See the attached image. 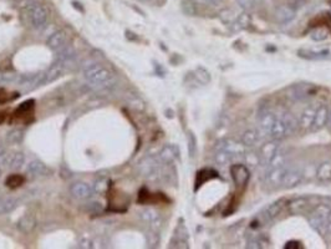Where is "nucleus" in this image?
I'll use <instances>...</instances> for the list:
<instances>
[{
    "label": "nucleus",
    "instance_id": "nucleus-47",
    "mask_svg": "<svg viewBox=\"0 0 331 249\" xmlns=\"http://www.w3.org/2000/svg\"><path fill=\"white\" fill-rule=\"evenodd\" d=\"M5 119H6V115L4 114V112H0V124H3L4 121H5Z\"/></svg>",
    "mask_w": 331,
    "mask_h": 249
},
{
    "label": "nucleus",
    "instance_id": "nucleus-37",
    "mask_svg": "<svg viewBox=\"0 0 331 249\" xmlns=\"http://www.w3.org/2000/svg\"><path fill=\"white\" fill-rule=\"evenodd\" d=\"M146 238H147V246L150 247V248H156V247H158L159 234L156 230H152V232L148 233L147 236H146Z\"/></svg>",
    "mask_w": 331,
    "mask_h": 249
},
{
    "label": "nucleus",
    "instance_id": "nucleus-33",
    "mask_svg": "<svg viewBox=\"0 0 331 249\" xmlns=\"http://www.w3.org/2000/svg\"><path fill=\"white\" fill-rule=\"evenodd\" d=\"M251 23H252L251 17L245 13V14H242V15H239V17H237V19L234 20V23H231L230 25L234 27L235 30H240V29H247V27L251 25Z\"/></svg>",
    "mask_w": 331,
    "mask_h": 249
},
{
    "label": "nucleus",
    "instance_id": "nucleus-13",
    "mask_svg": "<svg viewBox=\"0 0 331 249\" xmlns=\"http://www.w3.org/2000/svg\"><path fill=\"white\" fill-rule=\"evenodd\" d=\"M280 146L278 144V140H274V141L267 142V144H264L261 146L260 149V166H264V167H267L268 163L270 162L273 157H274V154L279 151Z\"/></svg>",
    "mask_w": 331,
    "mask_h": 249
},
{
    "label": "nucleus",
    "instance_id": "nucleus-42",
    "mask_svg": "<svg viewBox=\"0 0 331 249\" xmlns=\"http://www.w3.org/2000/svg\"><path fill=\"white\" fill-rule=\"evenodd\" d=\"M110 186H108V181L105 178H101L96 182V192L99 193H105L107 192Z\"/></svg>",
    "mask_w": 331,
    "mask_h": 249
},
{
    "label": "nucleus",
    "instance_id": "nucleus-14",
    "mask_svg": "<svg viewBox=\"0 0 331 249\" xmlns=\"http://www.w3.org/2000/svg\"><path fill=\"white\" fill-rule=\"evenodd\" d=\"M329 111H330V110H329V107L326 105H320L316 108L315 117H314L311 127H310V130H311L312 132L320 131L321 128L325 127V124H328Z\"/></svg>",
    "mask_w": 331,
    "mask_h": 249
},
{
    "label": "nucleus",
    "instance_id": "nucleus-28",
    "mask_svg": "<svg viewBox=\"0 0 331 249\" xmlns=\"http://www.w3.org/2000/svg\"><path fill=\"white\" fill-rule=\"evenodd\" d=\"M237 157L238 156H234V154L229 153V152H227V151L217 149L216 157L214 158H216L217 165L226 167V166H230L231 163H233V161H234V158H237Z\"/></svg>",
    "mask_w": 331,
    "mask_h": 249
},
{
    "label": "nucleus",
    "instance_id": "nucleus-40",
    "mask_svg": "<svg viewBox=\"0 0 331 249\" xmlns=\"http://www.w3.org/2000/svg\"><path fill=\"white\" fill-rule=\"evenodd\" d=\"M268 242L263 241L261 238H252L251 241L248 242V248H252V249H260V248H265L267 246Z\"/></svg>",
    "mask_w": 331,
    "mask_h": 249
},
{
    "label": "nucleus",
    "instance_id": "nucleus-26",
    "mask_svg": "<svg viewBox=\"0 0 331 249\" xmlns=\"http://www.w3.org/2000/svg\"><path fill=\"white\" fill-rule=\"evenodd\" d=\"M35 218L32 216H30V214H26V216L22 217L19 221H18V229L20 230L22 233H24V234H26V233H30L31 232L34 228H35Z\"/></svg>",
    "mask_w": 331,
    "mask_h": 249
},
{
    "label": "nucleus",
    "instance_id": "nucleus-39",
    "mask_svg": "<svg viewBox=\"0 0 331 249\" xmlns=\"http://www.w3.org/2000/svg\"><path fill=\"white\" fill-rule=\"evenodd\" d=\"M16 92H9L4 89H0V103H6L9 101H13L18 98Z\"/></svg>",
    "mask_w": 331,
    "mask_h": 249
},
{
    "label": "nucleus",
    "instance_id": "nucleus-12",
    "mask_svg": "<svg viewBox=\"0 0 331 249\" xmlns=\"http://www.w3.org/2000/svg\"><path fill=\"white\" fill-rule=\"evenodd\" d=\"M303 179V174L302 171L296 170V168H286V172L284 174L283 178V183H281V187L285 188V190H290V188H294L298 184H300Z\"/></svg>",
    "mask_w": 331,
    "mask_h": 249
},
{
    "label": "nucleus",
    "instance_id": "nucleus-31",
    "mask_svg": "<svg viewBox=\"0 0 331 249\" xmlns=\"http://www.w3.org/2000/svg\"><path fill=\"white\" fill-rule=\"evenodd\" d=\"M329 35H330V31L325 26L315 27V29H312L311 34H310V36H311L314 41H324L329 38Z\"/></svg>",
    "mask_w": 331,
    "mask_h": 249
},
{
    "label": "nucleus",
    "instance_id": "nucleus-7",
    "mask_svg": "<svg viewBox=\"0 0 331 249\" xmlns=\"http://www.w3.org/2000/svg\"><path fill=\"white\" fill-rule=\"evenodd\" d=\"M230 176L235 186L243 187L251 178V170L242 163H234L230 165Z\"/></svg>",
    "mask_w": 331,
    "mask_h": 249
},
{
    "label": "nucleus",
    "instance_id": "nucleus-20",
    "mask_svg": "<svg viewBox=\"0 0 331 249\" xmlns=\"http://www.w3.org/2000/svg\"><path fill=\"white\" fill-rule=\"evenodd\" d=\"M284 206H285V200H284V199L275 200V202H273L272 204H269V206L265 208L263 216L265 217L268 221L274 220V218H277V217L279 216L280 213H281Z\"/></svg>",
    "mask_w": 331,
    "mask_h": 249
},
{
    "label": "nucleus",
    "instance_id": "nucleus-9",
    "mask_svg": "<svg viewBox=\"0 0 331 249\" xmlns=\"http://www.w3.org/2000/svg\"><path fill=\"white\" fill-rule=\"evenodd\" d=\"M277 117L278 115L275 114V112H273L270 108L268 107L261 108L258 114V124L260 131H263L265 135H268V132H269V130L272 128L273 124L275 122Z\"/></svg>",
    "mask_w": 331,
    "mask_h": 249
},
{
    "label": "nucleus",
    "instance_id": "nucleus-25",
    "mask_svg": "<svg viewBox=\"0 0 331 249\" xmlns=\"http://www.w3.org/2000/svg\"><path fill=\"white\" fill-rule=\"evenodd\" d=\"M330 55L328 49L324 50H309V49H303L299 50V56L303 59L307 60H319V59H325Z\"/></svg>",
    "mask_w": 331,
    "mask_h": 249
},
{
    "label": "nucleus",
    "instance_id": "nucleus-18",
    "mask_svg": "<svg viewBox=\"0 0 331 249\" xmlns=\"http://www.w3.org/2000/svg\"><path fill=\"white\" fill-rule=\"evenodd\" d=\"M34 106H35V101L34 100L25 101V102H23L19 107L16 108V111L14 112V117L19 120H24L25 122H27L29 116H32Z\"/></svg>",
    "mask_w": 331,
    "mask_h": 249
},
{
    "label": "nucleus",
    "instance_id": "nucleus-32",
    "mask_svg": "<svg viewBox=\"0 0 331 249\" xmlns=\"http://www.w3.org/2000/svg\"><path fill=\"white\" fill-rule=\"evenodd\" d=\"M24 182H25L24 176L18 174H10V176L6 178L5 184H6V187H9V188H11V190H15V188H19L20 186H23Z\"/></svg>",
    "mask_w": 331,
    "mask_h": 249
},
{
    "label": "nucleus",
    "instance_id": "nucleus-5",
    "mask_svg": "<svg viewBox=\"0 0 331 249\" xmlns=\"http://www.w3.org/2000/svg\"><path fill=\"white\" fill-rule=\"evenodd\" d=\"M288 166L277 168H265V174H264V181L270 188H279L283 183L284 174L286 172Z\"/></svg>",
    "mask_w": 331,
    "mask_h": 249
},
{
    "label": "nucleus",
    "instance_id": "nucleus-30",
    "mask_svg": "<svg viewBox=\"0 0 331 249\" xmlns=\"http://www.w3.org/2000/svg\"><path fill=\"white\" fill-rule=\"evenodd\" d=\"M16 204H18V200L15 198H0V214H6L13 212L15 209Z\"/></svg>",
    "mask_w": 331,
    "mask_h": 249
},
{
    "label": "nucleus",
    "instance_id": "nucleus-24",
    "mask_svg": "<svg viewBox=\"0 0 331 249\" xmlns=\"http://www.w3.org/2000/svg\"><path fill=\"white\" fill-rule=\"evenodd\" d=\"M242 157H243V161H244V165L247 166L249 170H255V168L259 167L261 163L260 154H258L254 151H248L247 149Z\"/></svg>",
    "mask_w": 331,
    "mask_h": 249
},
{
    "label": "nucleus",
    "instance_id": "nucleus-19",
    "mask_svg": "<svg viewBox=\"0 0 331 249\" xmlns=\"http://www.w3.org/2000/svg\"><path fill=\"white\" fill-rule=\"evenodd\" d=\"M65 44H66V34L64 31H55L48 39L49 48L54 51H59L60 49H62Z\"/></svg>",
    "mask_w": 331,
    "mask_h": 249
},
{
    "label": "nucleus",
    "instance_id": "nucleus-48",
    "mask_svg": "<svg viewBox=\"0 0 331 249\" xmlns=\"http://www.w3.org/2000/svg\"><path fill=\"white\" fill-rule=\"evenodd\" d=\"M329 124V127L331 128V111H329V117H328V124Z\"/></svg>",
    "mask_w": 331,
    "mask_h": 249
},
{
    "label": "nucleus",
    "instance_id": "nucleus-38",
    "mask_svg": "<svg viewBox=\"0 0 331 249\" xmlns=\"http://www.w3.org/2000/svg\"><path fill=\"white\" fill-rule=\"evenodd\" d=\"M23 130H19V128H15V130L10 131V132L8 133V137H6V140H8L10 144H18V142H20L23 140Z\"/></svg>",
    "mask_w": 331,
    "mask_h": 249
},
{
    "label": "nucleus",
    "instance_id": "nucleus-23",
    "mask_svg": "<svg viewBox=\"0 0 331 249\" xmlns=\"http://www.w3.org/2000/svg\"><path fill=\"white\" fill-rule=\"evenodd\" d=\"M27 172L35 177H43L48 176L50 174V170L41 161H32L27 166Z\"/></svg>",
    "mask_w": 331,
    "mask_h": 249
},
{
    "label": "nucleus",
    "instance_id": "nucleus-8",
    "mask_svg": "<svg viewBox=\"0 0 331 249\" xmlns=\"http://www.w3.org/2000/svg\"><path fill=\"white\" fill-rule=\"evenodd\" d=\"M312 207V198L311 197H300L295 198L289 203V211L291 214L295 216H300V214H305L311 212Z\"/></svg>",
    "mask_w": 331,
    "mask_h": 249
},
{
    "label": "nucleus",
    "instance_id": "nucleus-44",
    "mask_svg": "<svg viewBox=\"0 0 331 249\" xmlns=\"http://www.w3.org/2000/svg\"><path fill=\"white\" fill-rule=\"evenodd\" d=\"M193 3L196 4H203V5H205V4H214L217 3L218 0H192Z\"/></svg>",
    "mask_w": 331,
    "mask_h": 249
},
{
    "label": "nucleus",
    "instance_id": "nucleus-22",
    "mask_svg": "<svg viewBox=\"0 0 331 249\" xmlns=\"http://www.w3.org/2000/svg\"><path fill=\"white\" fill-rule=\"evenodd\" d=\"M25 162L24 154L20 153V152H16V153L6 154V158L4 161V165L6 167H9L10 170H18V168L22 167Z\"/></svg>",
    "mask_w": 331,
    "mask_h": 249
},
{
    "label": "nucleus",
    "instance_id": "nucleus-3",
    "mask_svg": "<svg viewBox=\"0 0 331 249\" xmlns=\"http://www.w3.org/2000/svg\"><path fill=\"white\" fill-rule=\"evenodd\" d=\"M27 17L30 24L35 29H43L46 26L49 20V10L46 6L39 3H31L27 6Z\"/></svg>",
    "mask_w": 331,
    "mask_h": 249
},
{
    "label": "nucleus",
    "instance_id": "nucleus-27",
    "mask_svg": "<svg viewBox=\"0 0 331 249\" xmlns=\"http://www.w3.org/2000/svg\"><path fill=\"white\" fill-rule=\"evenodd\" d=\"M260 141V135L256 130H247L242 136V142L245 147H254Z\"/></svg>",
    "mask_w": 331,
    "mask_h": 249
},
{
    "label": "nucleus",
    "instance_id": "nucleus-1",
    "mask_svg": "<svg viewBox=\"0 0 331 249\" xmlns=\"http://www.w3.org/2000/svg\"><path fill=\"white\" fill-rule=\"evenodd\" d=\"M84 74L95 90L110 89L115 84L113 74L101 64H90L84 69Z\"/></svg>",
    "mask_w": 331,
    "mask_h": 249
},
{
    "label": "nucleus",
    "instance_id": "nucleus-46",
    "mask_svg": "<svg viewBox=\"0 0 331 249\" xmlns=\"http://www.w3.org/2000/svg\"><path fill=\"white\" fill-rule=\"evenodd\" d=\"M326 232H329L331 234V212L328 217V222H326Z\"/></svg>",
    "mask_w": 331,
    "mask_h": 249
},
{
    "label": "nucleus",
    "instance_id": "nucleus-29",
    "mask_svg": "<svg viewBox=\"0 0 331 249\" xmlns=\"http://www.w3.org/2000/svg\"><path fill=\"white\" fill-rule=\"evenodd\" d=\"M316 177L320 182L331 181V162H323L318 167Z\"/></svg>",
    "mask_w": 331,
    "mask_h": 249
},
{
    "label": "nucleus",
    "instance_id": "nucleus-35",
    "mask_svg": "<svg viewBox=\"0 0 331 249\" xmlns=\"http://www.w3.org/2000/svg\"><path fill=\"white\" fill-rule=\"evenodd\" d=\"M277 15H278V18H279L280 22L288 23V22H290V20L294 18V11L291 10L290 8H286V6H284V8H280L279 10H278Z\"/></svg>",
    "mask_w": 331,
    "mask_h": 249
},
{
    "label": "nucleus",
    "instance_id": "nucleus-10",
    "mask_svg": "<svg viewBox=\"0 0 331 249\" xmlns=\"http://www.w3.org/2000/svg\"><path fill=\"white\" fill-rule=\"evenodd\" d=\"M268 136L272 137L273 140H281V138L290 136V131H289L288 126H286L285 121H284V119L281 117V115H278L277 120H275L272 128H270L269 132H268Z\"/></svg>",
    "mask_w": 331,
    "mask_h": 249
},
{
    "label": "nucleus",
    "instance_id": "nucleus-21",
    "mask_svg": "<svg viewBox=\"0 0 331 249\" xmlns=\"http://www.w3.org/2000/svg\"><path fill=\"white\" fill-rule=\"evenodd\" d=\"M315 114H316V108L314 107V106H309L307 108H305L304 111L302 112V115H300L299 122H298L300 127L304 128V130H307V128L311 127L312 121H314V117H315Z\"/></svg>",
    "mask_w": 331,
    "mask_h": 249
},
{
    "label": "nucleus",
    "instance_id": "nucleus-45",
    "mask_svg": "<svg viewBox=\"0 0 331 249\" xmlns=\"http://www.w3.org/2000/svg\"><path fill=\"white\" fill-rule=\"evenodd\" d=\"M6 158V152L3 147H0V165H4V161Z\"/></svg>",
    "mask_w": 331,
    "mask_h": 249
},
{
    "label": "nucleus",
    "instance_id": "nucleus-4",
    "mask_svg": "<svg viewBox=\"0 0 331 249\" xmlns=\"http://www.w3.org/2000/svg\"><path fill=\"white\" fill-rule=\"evenodd\" d=\"M161 161L154 157H146L138 165V172L142 177L153 179L161 174Z\"/></svg>",
    "mask_w": 331,
    "mask_h": 249
},
{
    "label": "nucleus",
    "instance_id": "nucleus-17",
    "mask_svg": "<svg viewBox=\"0 0 331 249\" xmlns=\"http://www.w3.org/2000/svg\"><path fill=\"white\" fill-rule=\"evenodd\" d=\"M140 217H141V220L145 221L146 223H148V224L151 225L154 230H158L159 228H161V224H162L161 217H159L158 212H157L156 209H153V208L143 209V211L140 213Z\"/></svg>",
    "mask_w": 331,
    "mask_h": 249
},
{
    "label": "nucleus",
    "instance_id": "nucleus-43",
    "mask_svg": "<svg viewBox=\"0 0 331 249\" xmlns=\"http://www.w3.org/2000/svg\"><path fill=\"white\" fill-rule=\"evenodd\" d=\"M94 244L95 242L92 241V239L87 238V237H82V238L80 239V242H78V247L80 248H94Z\"/></svg>",
    "mask_w": 331,
    "mask_h": 249
},
{
    "label": "nucleus",
    "instance_id": "nucleus-36",
    "mask_svg": "<svg viewBox=\"0 0 331 249\" xmlns=\"http://www.w3.org/2000/svg\"><path fill=\"white\" fill-rule=\"evenodd\" d=\"M187 140H188V153L189 157L193 158L197 153V140L196 136H194L193 132H188V136H187Z\"/></svg>",
    "mask_w": 331,
    "mask_h": 249
},
{
    "label": "nucleus",
    "instance_id": "nucleus-15",
    "mask_svg": "<svg viewBox=\"0 0 331 249\" xmlns=\"http://www.w3.org/2000/svg\"><path fill=\"white\" fill-rule=\"evenodd\" d=\"M178 157H179V149L176 145H166L158 154V160L164 165H171Z\"/></svg>",
    "mask_w": 331,
    "mask_h": 249
},
{
    "label": "nucleus",
    "instance_id": "nucleus-41",
    "mask_svg": "<svg viewBox=\"0 0 331 249\" xmlns=\"http://www.w3.org/2000/svg\"><path fill=\"white\" fill-rule=\"evenodd\" d=\"M256 0H237V4L244 11H249L255 6Z\"/></svg>",
    "mask_w": 331,
    "mask_h": 249
},
{
    "label": "nucleus",
    "instance_id": "nucleus-11",
    "mask_svg": "<svg viewBox=\"0 0 331 249\" xmlns=\"http://www.w3.org/2000/svg\"><path fill=\"white\" fill-rule=\"evenodd\" d=\"M316 87L311 84H299L295 85V86L291 89V98L294 100L302 101L306 100V99L311 98V96L315 95Z\"/></svg>",
    "mask_w": 331,
    "mask_h": 249
},
{
    "label": "nucleus",
    "instance_id": "nucleus-34",
    "mask_svg": "<svg viewBox=\"0 0 331 249\" xmlns=\"http://www.w3.org/2000/svg\"><path fill=\"white\" fill-rule=\"evenodd\" d=\"M193 76H194V79L200 82L201 85H207L210 82V74L203 68L197 69V70L193 73Z\"/></svg>",
    "mask_w": 331,
    "mask_h": 249
},
{
    "label": "nucleus",
    "instance_id": "nucleus-16",
    "mask_svg": "<svg viewBox=\"0 0 331 249\" xmlns=\"http://www.w3.org/2000/svg\"><path fill=\"white\" fill-rule=\"evenodd\" d=\"M71 195L77 199H89L94 195V190L85 182H76L70 188Z\"/></svg>",
    "mask_w": 331,
    "mask_h": 249
},
{
    "label": "nucleus",
    "instance_id": "nucleus-6",
    "mask_svg": "<svg viewBox=\"0 0 331 249\" xmlns=\"http://www.w3.org/2000/svg\"><path fill=\"white\" fill-rule=\"evenodd\" d=\"M216 149L227 151L229 153L234 154V156H238V157H242L244 152L247 151V147L243 145V142L237 141L234 138H223L217 144Z\"/></svg>",
    "mask_w": 331,
    "mask_h": 249
},
{
    "label": "nucleus",
    "instance_id": "nucleus-2",
    "mask_svg": "<svg viewBox=\"0 0 331 249\" xmlns=\"http://www.w3.org/2000/svg\"><path fill=\"white\" fill-rule=\"evenodd\" d=\"M331 212V207L329 204H316L311 209L309 216V223L314 230L324 236L326 233V222H328V217Z\"/></svg>",
    "mask_w": 331,
    "mask_h": 249
}]
</instances>
